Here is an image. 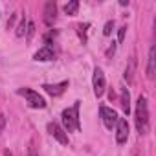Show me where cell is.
<instances>
[{"label": "cell", "instance_id": "6da1fadb", "mask_svg": "<svg viewBox=\"0 0 156 156\" xmlns=\"http://www.w3.org/2000/svg\"><path fill=\"white\" fill-rule=\"evenodd\" d=\"M134 118H136V129H138V132L145 134L149 130V108H147V99L143 96H140L138 101H136Z\"/></svg>", "mask_w": 156, "mask_h": 156}, {"label": "cell", "instance_id": "7a4b0ae2", "mask_svg": "<svg viewBox=\"0 0 156 156\" xmlns=\"http://www.w3.org/2000/svg\"><path fill=\"white\" fill-rule=\"evenodd\" d=\"M62 123H64V132L79 130V101H75L72 108L62 110Z\"/></svg>", "mask_w": 156, "mask_h": 156}, {"label": "cell", "instance_id": "3957f363", "mask_svg": "<svg viewBox=\"0 0 156 156\" xmlns=\"http://www.w3.org/2000/svg\"><path fill=\"white\" fill-rule=\"evenodd\" d=\"M19 94L26 98V101H28V105L31 108H44L46 107V99L39 92H35L31 88H22V90H19Z\"/></svg>", "mask_w": 156, "mask_h": 156}, {"label": "cell", "instance_id": "277c9868", "mask_svg": "<svg viewBox=\"0 0 156 156\" xmlns=\"http://www.w3.org/2000/svg\"><path fill=\"white\" fill-rule=\"evenodd\" d=\"M99 114H101V119H103V123H105V127L108 129V130H112L114 127H116V123H118V112L114 110V108H108V107H101L99 108Z\"/></svg>", "mask_w": 156, "mask_h": 156}, {"label": "cell", "instance_id": "5b68a950", "mask_svg": "<svg viewBox=\"0 0 156 156\" xmlns=\"http://www.w3.org/2000/svg\"><path fill=\"white\" fill-rule=\"evenodd\" d=\"M92 83H94V94H96V98H101L103 92H105V88H107L105 73H103L101 68H96L94 70V79H92Z\"/></svg>", "mask_w": 156, "mask_h": 156}, {"label": "cell", "instance_id": "8992f818", "mask_svg": "<svg viewBox=\"0 0 156 156\" xmlns=\"http://www.w3.org/2000/svg\"><path fill=\"white\" fill-rule=\"evenodd\" d=\"M116 129H118V132H116V141L121 145V143H127V140H129V123H127V119L125 118H119L118 119V123H116Z\"/></svg>", "mask_w": 156, "mask_h": 156}, {"label": "cell", "instance_id": "52a82bcc", "mask_svg": "<svg viewBox=\"0 0 156 156\" xmlns=\"http://www.w3.org/2000/svg\"><path fill=\"white\" fill-rule=\"evenodd\" d=\"M48 132L59 141V143H62V145H68V136H66V132H64V129H61V125H57L55 121H51V123H48Z\"/></svg>", "mask_w": 156, "mask_h": 156}, {"label": "cell", "instance_id": "ba28073f", "mask_svg": "<svg viewBox=\"0 0 156 156\" xmlns=\"http://www.w3.org/2000/svg\"><path fill=\"white\" fill-rule=\"evenodd\" d=\"M66 87H68V81H62V83H59V85H42L44 92H46V94H50V96H53V98L61 96V94L64 92V88H66Z\"/></svg>", "mask_w": 156, "mask_h": 156}, {"label": "cell", "instance_id": "9c48e42d", "mask_svg": "<svg viewBox=\"0 0 156 156\" xmlns=\"http://www.w3.org/2000/svg\"><path fill=\"white\" fill-rule=\"evenodd\" d=\"M55 13H57V6H55V2H46V6H44V20H46L48 26L53 24V20H55Z\"/></svg>", "mask_w": 156, "mask_h": 156}, {"label": "cell", "instance_id": "30bf717a", "mask_svg": "<svg viewBox=\"0 0 156 156\" xmlns=\"http://www.w3.org/2000/svg\"><path fill=\"white\" fill-rule=\"evenodd\" d=\"M55 55H53V50L50 48V46H44V48H41L35 55H33V59L35 61H51Z\"/></svg>", "mask_w": 156, "mask_h": 156}, {"label": "cell", "instance_id": "8fae6325", "mask_svg": "<svg viewBox=\"0 0 156 156\" xmlns=\"http://www.w3.org/2000/svg\"><path fill=\"white\" fill-rule=\"evenodd\" d=\"M154 62H156V48L152 46L149 50V66H147V77L154 79Z\"/></svg>", "mask_w": 156, "mask_h": 156}, {"label": "cell", "instance_id": "7c38bea8", "mask_svg": "<svg viewBox=\"0 0 156 156\" xmlns=\"http://www.w3.org/2000/svg\"><path fill=\"white\" fill-rule=\"evenodd\" d=\"M134 72H136V59L132 57V59L129 61L127 68H125V79H127V83H129V85H132V83H134Z\"/></svg>", "mask_w": 156, "mask_h": 156}, {"label": "cell", "instance_id": "4fadbf2b", "mask_svg": "<svg viewBox=\"0 0 156 156\" xmlns=\"http://www.w3.org/2000/svg\"><path fill=\"white\" fill-rule=\"evenodd\" d=\"M121 108H123V112H125V114H129V112H130V94H129V90H127V88H123V90H121Z\"/></svg>", "mask_w": 156, "mask_h": 156}, {"label": "cell", "instance_id": "5bb4252c", "mask_svg": "<svg viewBox=\"0 0 156 156\" xmlns=\"http://www.w3.org/2000/svg\"><path fill=\"white\" fill-rule=\"evenodd\" d=\"M77 9H79V0H72V2H68L64 6V13L66 15H75Z\"/></svg>", "mask_w": 156, "mask_h": 156}, {"label": "cell", "instance_id": "9a60e30c", "mask_svg": "<svg viewBox=\"0 0 156 156\" xmlns=\"http://www.w3.org/2000/svg\"><path fill=\"white\" fill-rule=\"evenodd\" d=\"M26 28H28V20H26V17H22L20 22H19V26H17V30H15V35H17V37H24Z\"/></svg>", "mask_w": 156, "mask_h": 156}, {"label": "cell", "instance_id": "2e32d148", "mask_svg": "<svg viewBox=\"0 0 156 156\" xmlns=\"http://www.w3.org/2000/svg\"><path fill=\"white\" fill-rule=\"evenodd\" d=\"M33 35H35V24H33V22H28V28H26V39L31 41Z\"/></svg>", "mask_w": 156, "mask_h": 156}, {"label": "cell", "instance_id": "e0dca14e", "mask_svg": "<svg viewBox=\"0 0 156 156\" xmlns=\"http://www.w3.org/2000/svg\"><path fill=\"white\" fill-rule=\"evenodd\" d=\"M112 30H114V20H108L107 24H105V28H103V35H110L112 33Z\"/></svg>", "mask_w": 156, "mask_h": 156}, {"label": "cell", "instance_id": "ac0fdd59", "mask_svg": "<svg viewBox=\"0 0 156 156\" xmlns=\"http://www.w3.org/2000/svg\"><path fill=\"white\" fill-rule=\"evenodd\" d=\"M28 156H37V147H35V140L30 141V147H28Z\"/></svg>", "mask_w": 156, "mask_h": 156}, {"label": "cell", "instance_id": "d6986e66", "mask_svg": "<svg viewBox=\"0 0 156 156\" xmlns=\"http://www.w3.org/2000/svg\"><path fill=\"white\" fill-rule=\"evenodd\" d=\"M125 33H127V26H123V28L118 30V41H119V42L125 41Z\"/></svg>", "mask_w": 156, "mask_h": 156}, {"label": "cell", "instance_id": "ffe728a7", "mask_svg": "<svg viewBox=\"0 0 156 156\" xmlns=\"http://www.w3.org/2000/svg\"><path fill=\"white\" fill-rule=\"evenodd\" d=\"M6 127V116L4 114H0V130H2Z\"/></svg>", "mask_w": 156, "mask_h": 156}, {"label": "cell", "instance_id": "44dd1931", "mask_svg": "<svg viewBox=\"0 0 156 156\" xmlns=\"http://www.w3.org/2000/svg\"><path fill=\"white\" fill-rule=\"evenodd\" d=\"M114 51H116V46H114V42H112V46L107 50V57H110V55H114Z\"/></svg>", "mask_w": 156, "mask_h": 156}]
</instances>
